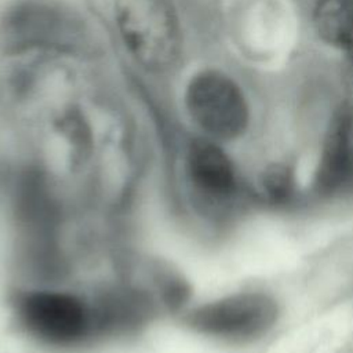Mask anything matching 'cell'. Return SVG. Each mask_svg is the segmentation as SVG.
I'll use <instances>...</instances> for the list:
<instances>
[{
	"label": "cell",
	"instance_id": "1",
	"mask_svg": "<svg viewBox=\"0 0 353 353\" xmlns=\"http://www.w3.org/2000/svg\"><path fill=\"white\" fill-rule=\"evenodd\" d=\"M178 186L189 214L212 232L233 228L254 208L248 174L228 146L200 135L182 153Z\"/></svg>",
	"mask_w": 353,
	"mask_h": 353
},
{
	"label": "cell",
	"instance_id": "2",
	"mask_svg": "<svg viewBox=\"0 0 353 353\" xmlns=\"http://www.w3.org/2000/svg\"><path fill=\"white\" fill-rule=\"evenodd\" d=\"M11 307L17 328L40 347L72 352L102 339L92 291L39 280L21 287Z\"/></svg>",
	"mask_w": 353,
	"mask_h": 353
},
{
	"label": "cell",
	"instance_id": "3",
	"mask_svg": "<svg viewBox=\"0 0 353 353\" xmlns=\"http://www.w3.org/2000/svg\"><path fill=\"white\" fill-rule=\"evenodd\" d=\"M283 305L272 291L241 288L189 305L182 312L185 325L199 336L229 345L248 346L263 341L279 325Z\"/></svg>",
	"mask_w": 353,
	"mask_h": 353
},
{
	"label": "cell",
	"instance_id": "4",
	"mask_svg": "<svg viewBox=\"0 0 353 353\" xmlns=\"http://www.w3.org/2000/svg\"><path fill=\"white\" fill-rule=\"evenodd\" d=\"M113 15L125 50L145 70L163 73L176 63L182 30L170 0H113Z\"/></svg>",
	"mask_w": 353,
	"mask_h": 353
},
{
	"label": "cell",
	"instance_id": "5",
	"mask_svg": "<svg viewBox=\"0 0 353 353\" xmlns=\"http://www.w3.org/2000/svg\"><path fill=\"white\" fill-rule=\"evenodd\" d=\"M183 102L200 137L228 146L250 131L248 101L236 80L219 69L194 73L185 87Z\"/></svg>",
	"mask_w": 353,
	"mask_h": 353
},
{
	"label": "cell",
	"instance_id": "6",
	"mask_svg": "<svg viewBox=\"0 0 353 353\" xmlns=\"http://www.w3.org/2000/svg\"><path fill=\"white\" fill-rule=\"evenodd\" d=\"M85 40L80 21L48 0H18L0 18V46L7 54L79 50Z\"/></svg>",
	"mask_w": 353,
	"mask_h": 353
},
{
	"label": "cell",
	"instance_id": "7",
	"mask_svg": "<svg viewBox=\"0 0 353 353\" xmlns=\"http://www.w3.org/2000/svg\"><path fill=\"white\" fill-rule=\"evenodd\" d=\"M306 194L309 205L353 203V94L331 112L306 181Z\"/></svg>",
	"mask_w": 353,
	"mask_h": 353
},
{
	"label": "cell",
	"instance_id": "8",
	"mask_svg": "<svg viewBox=\"0 0 353 353\" xmlns=\"http://www.w3.org/2000/svg\"><path fill=\"white\" fill-rule=\"evenodd\" d=\"M254 208L295 212L309 205L306 185L292 160L280 157L261 164L248 175Z\"/></svg>",
	"mask_w": 353,
	"mask_h": 353
},
{
	"label": "cell",
	"instance_id": "9",
	"mask_svg": "<svg viewBox=\"0 0 353 353\" xmlns=\"http://www.w3.org/2000/svg\"><path fill=\"white\" fill-rule=\"evenodd\" d=\"M312 23L324 44L353 59V0H316Z\"/></svg>",
	"mask_w": 353,
	"mask_h": 353
}]
</instances>
